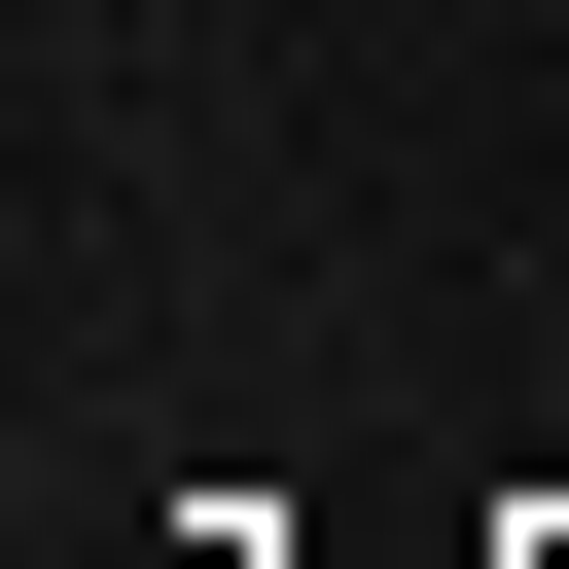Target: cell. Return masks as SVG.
<instances>
[{
  "instance_id": "cell-1",
  "label": "cell",
  "mask_w": 569,
  "mask_h": 569,
  "mask_svg": "<svg viewBox=\"0 0 569 569\" xmlns=\"http://www.w3.org/2000/svg\"><path fill=\"white\" fill-rule=\"evenodd\" d=\"M498 569H569V498H533V533H498Z\"/></svg>"
}]
</instances>
